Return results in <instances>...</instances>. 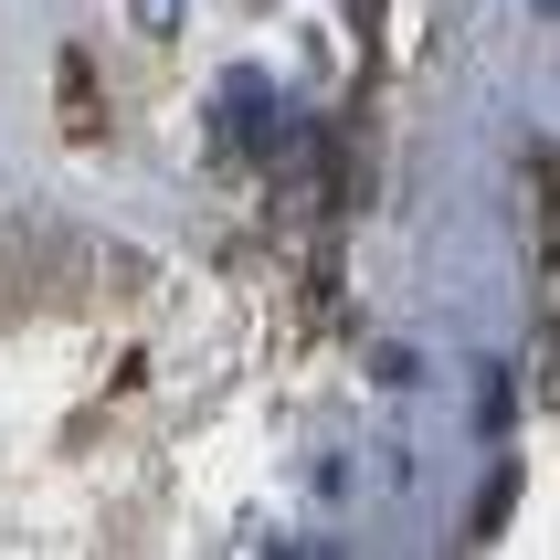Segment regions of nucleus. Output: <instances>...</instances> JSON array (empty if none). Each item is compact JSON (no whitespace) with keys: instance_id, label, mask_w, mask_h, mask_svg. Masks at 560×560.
Returning <instances> with one entry per match:
<instances>
[{"instance_id":"1","label":"nucleus","mask_w":560,"mask_h":560,"mask_svg":"<svg viewBox=\"0 0 560 560\" xmlns=\"http://www.w3.org/2000/svg\"><path fill=\"white\" fill-rule=\"evenodd\" d=\"M222 106H233V138H244L254 159L296 149V106H285V95H265L254 74H233V85H222Z\"/></svg>"},{"instance_id":"2","label":"nucleus","mask_w":560,"mask_h":560,"mask_svg":"<svg viewBox=\"0 0 560 560\" xmlns=\"http://www.w3.org/2000/svg\"><path fill=\"white\" fill-rule=\"evenodd\" d=\"M138 32H180V0H138Z\"/></svg>"}]
</instances>
